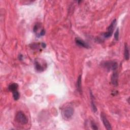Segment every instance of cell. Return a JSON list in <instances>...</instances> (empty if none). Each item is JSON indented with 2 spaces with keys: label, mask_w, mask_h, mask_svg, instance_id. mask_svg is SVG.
Returning <instances> with one entry per match:
<instances>
[{
  "label": "cell",
  "mask_w": 130,
  "mask_h": 130,
  "mask_svg": "<svg viewBox=\"0 0 130 130\" xmlns=\"http://www.w3.org/2000/svg\"><path fill=\"white\" fill-rule=\"evenodd\" d=\"M103 67L108 71H114L118 68V64L114 61H107L102 64Z\"/></svg>",
  "instance_id": "3"
},
{
  "label": "cell",
  "mask_w": 130,
  "mask_h": 130,
  "mask_svg": "<svg viewBox=\"0 0 130 130\" xmlns=\"http://www.w3.org/2000/svg\"><path fill=\"white\" fill-rule=\"evenodd\" d=\"M13 99L15 100L16 101L20 99V97L19 92H18L17 91L13 92Z\"/></svg>",
  "instance_id": "13"
},
{
  "label": "cell",
  "mask_w": 130,
  "mask_h": 130,
  "mask_svg": "<svg viewBox=\"0 0 130 130\" xmlns=\"http://www.w3.org/2000/svg\"><path fill=\"white\" fill-rule=\"evenodd\" d=\"M117 25V20H114L111 24L110 25L108 28V31L106 32L104 34V37L106 38H110L112 35L113 32L114 30V28Z\"/></svg>",
  "instance_id": "4"
},
{
  "label": "cell",
  "mask_w": 130,
  "mask_h": 130,
  "mask_svg": "<svg viewBox=\"0 0 130 130\" xmlns=\"http://www.w3.org/2000/svg\"><path fill=\"white\" fill-rule=\"evenodd\" d=\"M91 108H92V111H94V112H96L97 110V107L96 106V105L95 104V102H94V96L92 95L91 92Z\"/></svg>",
  "instance_id": "11"
},
{
  "label": "cell",
  "mask_w": 130,
  "mask_h": 130,
  "mask_svg": "<svg viewBox=\"0 0 130 130\" xmlns=\"http://www.w3.org/2000/svg\"><path fill=\"white\" fill-rule=\"evenodd\" d=\"M74 114V109L71 106H67L63 109L62 115L64 119L69 120L71 119Z\"/></svg>",
  "instance_id": "1"
},
{
  "label": "cell",
  "mask_w": 130,
  "mask_h": 130,
  "mask_svg": "<svg viewBox=\"0 0 130 130\" xmlns=\"http://www.w3.org/2000/svg\"><path fill=\"white\" fill-rule=\"evenodd\" d=\"M76 43L78 46H79L80 47H84L85 48H88L89 47V46L86 43H85L84 41L81 40L79 38H76L75 40Z\"/></svg>",
  "instance_id": "7"
},
{
  "label": "cell",
  "mask_w": 130,
  "mask_h": 130,
  "mask_svg": "<svg viewBox=\"0 0 130 130\" xmlns=\"http://www.w3.org/2000/svg\"><path fill=\"white\" fill-rule=\"evenodd\" d=\"M40 27H41V25L40 24H37L34 27L33 31L35 33H36V32L39 31V29L40 28Z\"/></svg>",
  "instance_id": "14"
},
{
  "label": "cell",
  "mask_w": 130,
  "mask_h": 130,
  "mask_svg": "<svg viewBox=\"0 0 130 130\" xmlns=\"http://www.w3.org/2000/svg\"><path fill=\"white\" fill-rule=\"evenodd\" d=\"M18 87V85L17 83H13L9 85L8 90L12 92H14L17 91Z\"/></svg>",
  "instance_id": "10"
},
{
  "label": "cell",
  "mask_w": 130,
  "mask_h": 130,
  "mask_svg": "<svg viewBox=\"0 0 130 130\" xmlns=\"http://www.w3.org/2000/svg\"><path fill=\"white\" fill-rule=\"evenodd\" d=\"M45 34V31L44 29H42L40 32V34L39 35V36H43Z\"/></svg>",
  "instance_id": "17"
},
{
  "label": "cell",
  "mask_w": 130,
  "mask_h": 130,
  "mask_svg": "<svg viewBox=\"0 0 130 130\" xmlns=\"http://www.w3.org/2000/svg\"><path fill=\"white\" fill-rule=\"evenodd\" d=\"M91 127L92 129L93 130H98V128L96 124L95 123H94L93 122H91Z\"/></svg>",
  "instance_id": "16"
},
{
  "label": "cell",
  "mask_w": 130,
  "mask_h": 130,
  "mask_svg": "<svg viewBox=\"0 0 130 130\" xmlns=\"http://www.w3.org/2000/svg\"><path fill=\"white\" fill-rule=\"evenodd\" d=\"M118 74L117 72H115L113 73L112 76H111V82H112L113 85L117 86L118 85Z\"/></svg>",
  "instance_id": "6"
},
{
  "label": "cell",
  "mask_w": 130,
  "mask_h": 130,
  "mask_svg": "<svg viewBox=\"0 0 130 130\" xmlns=\"http://www.w3.org/2000/svg\"><path fill=\"white\" fill-rule=\"evenodd\" d=\"M77 88L78 91L81 93L82 90H81V76L80 75L78 77L77 82Z\"/></svg>",
  "instance_id": "12"
},
{
  "label": "cell",
  "mask_w": 130,
  "mask_h": 130,
  "mask_svg": "<svg viewBox=\"0 0 130 130\" xmlns=\"http://www.w3.org/2000/svg\"><path fill=\"white\" fill-rule=\"evenodd\" d=\"M15 119L16 122L22 125L26 124L27 123V122H28V120H27L26 115L24 112L20 111H18L16 113Z\"/></svg>",
  "instance_id": "2"
},
{
  "label": "cell",
  "mask_w": 130,
  "mask_h": 130,
  "mask_svg": "<svg viewBox=\"0 0 130 130\" xmlns=\"http://www.w3.org/2000/svg\"><path fill=\"white\" fill-rule=\"evenodd\" d=\"M35 66L36 70L38 72H42L45 70L44 65H42V64H40V63L38 61H35Z\"/></svg>",
  "instance_id": "8"
},
{
  "label": "cell",
  "mask_w": 130,
  "mask_h": 130,
  "mask_svg": "<svg viewBox=\"0 0 130 130\" xmlns=\"http://www.w3.org/2000/svg\"><path fill=\"white\" fill-rule=\"evenodd\" d=\"M101 119L102 120V122H103V123L105 127L106 128V129L107 130H112V127H111V124L109 122L105 114L103 113V112H102L101 114Z\"/></svg>",
  "instance_id": "5"
},
{
  "label": "cell",
  "mask_w": 130,
  "mask_h": 130,
  "mask_svg": "<svg viewBox=\"0 0 130 130\" xmlns=\"http://www.w3.org/2000/svg\"><path fill=\"white\" fill-rule=\"evenodd\" d=\"M124 58L127 61H128L130 58V53H129V49L128 44L126 43L124 45Z\"/></svg>",
  "instance_id": "9"
},
{
  "label": "cell",
  "mask_w": 130,
  "mask_h": 130,
  "mask_svg": "<svg viewBox=\"0 0 130 130\" xmlns=\"http://www.w3.org/2000/svg\"><path fill=\"white\" fill-rule=\"evenodd\" d=\"M114 38L117 41H118L119 39V29H118L117 30V31H116L114 33Z\"/></svg>",
  "instance_id": "15"
}]
</instances>
